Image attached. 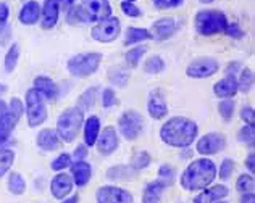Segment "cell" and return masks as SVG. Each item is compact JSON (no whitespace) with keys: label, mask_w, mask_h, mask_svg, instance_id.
Returning <instances> with one entry per match:
<instances>
[{"label":"cell","mask_w":255,"mask_h":203,"mask_svg":"<svg viewBox=\"0 0 255 203\" xmlns=\"http://www.w3.org/2000/svg\"><path fill=\"white\" fill-rule=\"evenodd\" d=\"M199 126L194 119L186 116H173L160 127V139L165 145L174 148H186L196 142Z\"/></svg>","instance_id":"1"},{"label":"cell","mask_w":255,"mask_h":203,"mask_svg":"<svg viewBox=\"0 0 255 203\" xmlns=\"http://www.w3.org/2000/svg\"><path fill=\"white\" fill-rule=\"evenodd\" d=\"M215 178H217V165L209 160V157H202L199 160H194L184 169L179 184L187 192H197L209 187Z\"/></svg>","instance_id":"2"},{"label":"cell","mask_w":255,"mask_h":203,"mask_svg":"<svg viewBox=\"0 0 255 203\" xmlns=\"http://www.w3.org/2000/svg\"><path fill=\"white\" fill-rule=\"evenodd\" d=\"M109 16H112L110 0H81L79 5L66 10V23L73 26L99 23Z\"/></svg>","instance_id":"3"},{"label":"cell","mask_w":255,"mask_h":203,"mask_svg":"<svg viewBox=\"0 0 255 203\" xmlns=\"http://www.w3.org/2000/svg\"><path fill=\"white\" fill-rule=\"evenodd\" d=\"M84 124V111L79 110L78 106H70L60 114L57 119V134L62 139V142L71 144L73 140H76L79 129Z\"/></svg>","instance_id":"4"},{"label":"cell","mask_w":255,"mask_h":203,"mask_svg":"<svg viewBox=\"0 0 255 203\" xmlns=\"http://www.w3.org/2000/svg\"><path fill=\"white\" fill-rule=\"evenodd\" d=\"M194 26L200 36H215V34L225 32L228 18L220 10H200L194 16Z\"/></svg>","instance_id":"5"},{"label":"cell","mask_w":255,"mask_h":203,"mask_svg":"<svg viewBox=\"0 0 255 203\" xmlns=\"http://www.w3.org/2000/svg\"><path fill=\"white\" fill-rule=\"evenodd\" d=\"M102 53L99 52H84V53H78V55H73L66 68L71 76L76 78H89L94 73L99 70L100 63H102Z\"/></svg>","instance_id":"6"},{"label":"cell","mask_w":255,"mask_h":203,"mask_svg":"<svg viewBox=\"0 0 255 203\" xmlns=\"http://www.w3.org/2000/svg\"><path fill=\"white\" fill-rule=\"evenodd\" d=\"M24 110L28 116V126L29 127H39L45 123L47 119V105L44 97L39 94L34 87L29 89L24 96Z\"/></svg>","instance_id":"7"},{"label":"cell","mask_w":255,"mask_h":203,"mask_svg":"<svg viewBox=\"0 0 255 203\" xmlns=\"http://www.w3.org/2000/svg\"><path fill=\"white\" fill-rule=\"evenodd\" d=\"M23 111H24V106L21 103V100L13 97L8 103V110L0 116V145L5 144V142L11 137L19 118L23 116Z\"/></svg>","instance_id":"8"},{"label":"cell","mask_w":255,"mask_h":203,"mask_svg":"<svg viewBox=\"0 0 255 203\" xmlns=\"http://www.w3.org/2000/svg\"><path fill=\"white\" fill-rule=\"evenodd\" d=\"M118 131L126 140H136L144 131V118L136 110H126L118 118Z\"/></svg>","instance_id":"9"},{"label":"cell","mask_w":255,"mask_h":203,"mask_svg":"<svg viewBox=\"0 0 255 203\" xmlns=\"http://www.w3.org/2000/svg\"><path fill=\"white\" fill-rule=\"evenodd\" d=\"M120 32H122V23L117 16L112 15L96 23V26L91 29V37L100 44H110L118 39Z\"/></svg>","instance_id":"10"},{"label":"cell","mask_w":255,"mask_h":203,"mask_svg":"<svg viewBox=\"0 0 255 203\" xmlns=\"http://www.w3.org/2000/svg\"><path fill=\"white\" fill-rule=\"evenodd\" d=\"M218 70H220L218 60H215L212 57H200L189 63V66L186 68V74L191 79H207L213 76L215 73H218Z\"/></svg>","instance_id":"11"},{"label":"cell","mask_w":255,"mask_h":203,"mask_svg":"<svg viewBox=\"0 0 255 203\" xmlns=\"http://www.w3.org/2000/svg\"><path fill=\"white\" fill-rule=\"evenodd\" d=\"M225 148H226V135L221 132L205 134L196 144V150L202 157H212V155H217L221 150H225Z\"/></svg>","instance_id":"12"},{"label":"cell","mask_w":255,"mask_h":203,"mask_svg":"<svg viewBox=\"0 0 255 203\" xmlns=\"http://www.w3.org/2000/svg\"><path fill=\"white\" fill-rule=\"evenodd\" d=\"M97 203H134L131 192L118 186H102L96 192Z\"/></svg>","instance_id":"13"},{"label":"cell","mask_w":255,"mask_h":203,"mask_svg":"<svg viewBox=\"0 0 255 203\" xmlns=\"http://www.w3.org/2000/svg\"><path fill=\"white\" fill-rule=\"evenodd\" d=\"M97 150L99 153H102L104 157H109L113 152L117 150L118 145H120V140H118V132L113 126H107L104 127V131H100L99 137H97Z\"/></svg>","instance_id":"14"},{"label":"cell","mask_w":255,"mask_h":203,"mask_svg":"<svg viewBox=\"0 0 255 203\" xmlns=\"http://www.w3.org/2000/svg\"><path fill=\"white\" fill-rule=\"evenodd\" d=\"M178 29V24H176V19L170 18V16H165V18H160L157 19L155 23L150 26V37L153 40H158V42H163V40H168L174 32Z\"/></svg>","instance_id":"15"},{"label":"cell","mask_w":255,"mask_h":203,"mask_svg":"<svg viewBox=\"0 0 255 203\" xmlns=\"http://www.w3.org/2000/svg\"><path fill=\"white\" fill-rule=\"evenodd\" d=\"M147 111L152 119H162L168 114V105H166L165 96L160 89H155L149 94L147 99Z\"/></svg>","instance_id":"16"},{"label":"cell","mask_w":255,"mask_h":203,"mask_svg":"<svg viewBox=\"0 0 255 203\" xmlns=\"http://www.w3.org/2000/svg\"><path fill=\"white\" fill-rule=\"evenodd\" d=\"M73 179L66 173L60 171L58 174L53 176V179L50 181V194L53 199L63 200L66 199L73 191Z\"/></svg>","instance_id":"17"},{"label":"cell","mask_w":255,"mask_h":203,"mask_svg":"<svg viewBox=\"0 0 255 203\" xmlns=\"http://www.w3.org/2000/svg\"><path fill=\"white\" fill-rule=\"evenodd\" d=\"M60 16V6L57 0H44L41 6V28L50 31L57 26Z\"/></svg>","instance_id":"18"},{"label":"cell","mask_w":255,"mask_h":203,"mask_svg":"<svg viewBox=\"0 0 255 203\" xmlns=\"http://www.w3.org/2000/svg\"><path fill=\"white\" fill-rule=\"evenodd\" d=\"M71 176H73V184L78 187H86L89 184V181L92 178V166L87 163L86 160H79L71 163Z\"/></svg>","instance_id":"19"},{"label":"cell","mask_w":255,"mask_h":203,"mask_svg":"<svg viewBox=\"0 0 255 203\" xmlns=\"http://www.w3.org/2000/svg\"><path fill=\"white\" fill-rule=\"evenodd\" d=\"M228 195H230V189L223 184L205 187L204 192H200L197 197L194 199V203H215V202L225 200Z\"/></svg>","instance_id":"20"},{"label":"cell","mask_w":255,"mask_h":203,"mask_svg":"<svg viewBox=\"0 0 255 203\" xmlns=\"http://www.w3.org/2000/svg\"><path fill=\"white\" fill-rule=\"evenodd\" d=\"M36 144L44 152H55V150H58L60 147H62V139L58 137L57 131L42 129V131H39V134H37Z\"/></svg>","instance_id":"21"},{"label":"cell","mask_w":255,"mask_h":203,"mask_svg":"<svg viewBox=\"0 0 255 203\" xmlns=\"http://www.w3.org/2000/svg\"><path fill=\"white\" fill-rule=\"evenodd\" d=\"M19 23H23L26 26H32L39 23L41 19V3L36 2V0H28L19 10V15H18Z\"/></svg>","instance_id":"22"},{"label":"cell","mask_w":255,"mask_h":203,"mask_svg":"<svg viewBox=\"0 0 255 203\" xmlns=\"http://www.w3.org/2000/svg\"><path fill=\"white\" fill-rule=\"evenodd\" d=\"M34 89L41 94V96L50 102H57L58 99V86L57 83H53V79H50L49 76H37L34 79Z\"/></svg>","instance_id":"23"},{"label":"cell","mask_w":255,"mask_h":203,"mask_svg":"<svg viewBox=\"0 0 255 203\" xmlns=\"http://www.w3.org/2000/svg\"><path fill=\"white\" fill-rule=\"evenodd\" d=\"M213 94L218 99H233L238 94V79L234 76H225L213 84Z\"/></svg>","instance_id":"24"},{"label":"cell","mask_w":255,"mask_h":203,"mask_svg":"<svg viewBox=\"0 0 255 203\" xmlns=\"http://www.w3.org/2000/svg\"><path fill=\"white\" fill-rule=\"evenodd\" d=\"M84 145L94 147L100 134V119L97 116H89L84 121Z\"/></svg>","instance_id":"25"},{"label":"cell","mask_w":255,"mask_h":203,"mask_svg":"<svg viewBox=\"0 0 255 203\" xmlns=\"http://www.w3.org/2000/svg\"><path fill=\"white\" fill-rule=\"evenodd\" d=\"M137 173L139 171L131 168V165H118L107 169V178L110 181H132Z\"/></svg>","instance_id":"26"},{"label":"cell","mask_w":255,"mask_h":203,"mask_svg":"<svg viewBox=\"0 0 255 203\" xmlns=\"http://www.w3.org/2000/svg\"><path fill=\"white\" fill-rule=\"evenodd\" d=\"M165 186L160 181H152L145 186L142 194V203H160L165 191Z\"/></svg>","instance_id":"27"},{"label":"cell","mask_w":255,"mask_h":203,"mask_svg":"<svg viewBox=\"0 0 255 203\" xmlns=\"http://www.w3.org/2000/svg\"><path fill=\"white\" fill-rule=\"evenodd\" d=\"M150 32L149 29H144V28H128L125 31V39H123V44L126 47L134 45V44H139V42H144V40H150Z\"/></svg>","instance_id":"28"},{"label":"cell","mask_w":255,"mask_h":203,"mask_svg":"<svg viewBox=\"0 0 255 203\" xmlns=\"http://www.w3.org/2000/svg\"><path fill=\"white\" fill-rule=\"evenodd\" d=\"M97 94H99V87L94 86V87H89V89H86L81 96L78 97V108L81 111H87L91 110V108L96 105V100H97Z\"/></svg>","instance_id":"29"},{"label":"cell","mask_w":255,"mask_h":203,"mask_svg":"<svg viewBox=\"0 0 255 203\" xmlns=\"http://www.w3.org/2000/svg\"><path fill=\"white\" fill-rule=\"evenodd\" d=\"M147 52V47L145 45H136V47H131L129 50H128L125 53V62L128 65V68H131V70H134V68H137L140 58H142L145 55Z\"/></svg>","instance_id":"30"},{"label":"cell","mask_w":255,"mask_h":203,"mask_svg":"<svg viewBox=\"0 0 255 203\" xmlns=\"http://www.w3.org/2000/svg\"><path fill=\"white\" fill-rule=\"evenodd\" d=\"M8 192L13 195H23L26 192V181L21 176V173H11L8 176V182H6Z\"/></svg>","instance_id":"31"},{"label":"cell","mask_w":255,"mask_h":203,"mask_svg":"<svg viewBox=\"0 0 255 203\" xmlns=\"http://www.w3.org/2000/svg\"><path fill=\"white\" fill-rule=\"evenodd\" d=\"M18 60H19V44H11L10 49L6 50L5 53V60H3V66H5V71L6 73H13L15 68L18 65Z\"/></svg>","instance_id":"32"},{"label":"cell","mask_w":255,"mask_h":203,"mask_svg":"<svg viewBox=\"0 0 255 203\" xmlns=\"http://www.w3.org/2000/svg\"><path fill=\"white\" fill-rule=\"evenodd\" d=\"M254 87V71L251 68H243L241 70V76L238 79V92L249 94Z\"/></svg>","instance_id":"33"},{"label":"cell","mask_w":255,"mask_h":203,"mask_svg":"<svg viewBox=\"0 0 255 203\" xmlns=\"http://www.w3.org/2000/svg\"><path fill=\"white\" fill-rule=\"evenodd\" d=\"M109 81L113 86L125 87L128 84V81H129V73L122 66H115L109 71Z\"/></svg>","instance_id":"34"},{"label":"cell","mask_w":255,"mask_h":203,"mask_svg":"<svg viewBox=\"0 0 255 203\" xmlns=\"http://www.w3.org/2000/svg\"><path fill=\"white\" fill-rule=\"evenodd\" d=\"M13 163H15V152L11 148H0V178L10 171Z\"/></svg>","instance_id":"35"},{"label":"cell","mask_w":255,"mask_h":203,"mask_svg":"<svg viewBox=\"0 0 255 203\" xmlns=\"http://www.w3.org/2000/svg\"><path fill=\"white\" fill-rule=\"evenodd\" d=\"M165 70V60L160 55H150L144 62V73L147 74H160Z\"/></svg>","instance_id":"36"},{"label":"cell","mask_w":255,"mask_h":203,"mask_svg":"<svg viewBox=\"0 0 255 203\" xmlns=\"http://www.w3.org/2000/svg\"><path fill=\"white\" fill-rule=\"evenodd\" d=\"M152 163V157L149 152L145 150H140V152H136L132 155L131 158V168H134L136 171H140V169H145Z\"/></svg>","instance_id":"37"},{"label":"cell","mask_w":255,"mask_h":203,"mask_svg":"<svg viewBox=\"0 0 255 203\" xmlns=\"http://www.w3.org/2000/svg\"><path fill=\"white\" fill-rule=\"evenodd\" d=\"M236 189L241 194H252L255 191V181L252 174H241L236 181Z\"/></svg>","instance_id":"38"},{"label":"cell","mask_w":255,"mask_h":203,"mask_svg":"<svg viewBox=\"0 0 255 203\" xmlns=\"http://www.w3.org/2000/svg\"><path fill=\"white\" fill-rule=\"evenodd\" d=\"M234 108H236V103H234L233 99H221V102L218 103L220 116L223 118L226 123H228V121H231L233 113H234Z\"/></svg>","instance_id":"39"},{"label":"cell","mask_w":255,"mask_h":203,"mask_svg":"<svg viewBox=\"0 0 255 203\" xmlns=\"http://www.w3.org/2000/svg\"><path fill=\"white\" fill-rule=\"evenodd\" d=\"M165 187H171L174 184V169L168 165H162L158 169V179Z\"/></svg>","instance_id":"40"},{"label":"cell","mask_w":255,"mask_h":203,"mask_svg":"<svg viewBox=\"0 0 255 203\" xmlns=\"http://www.w3.org/2000/svg\"><path fill=\"white\" fill-rule=\"evenodd\" d=\"M238 139L243 142L244 145H251L254 147L255 144V127L254 126H244L239 129V134H238Z\"/></svg>","instance_id":"41"},{"label":"cell","mask_w":255,"mask_h":203,"mask_svg":"<svg viewBox=\"0 0 255 203\" xmlns=\"http://www.w3.org/2000/svg\"><path fill=\"white\" fill-rule=\"evenodd\" d=\"M71 163H73L71 155H70V153H62L60 157H57L55 160L52 161L50 168L53 169V171H58V173H60V171H63V169L70 168Z\"/></svg>","instance_id":"42"},{"label":"cell","mask_w":255,"mask_h":203,"mask_svg":"<svg viewBox=\"0 0 255 203\" xmlns=\"http://www.w3.org/2000/svg\"><path fill=\"white\" fill-rule=\"evenodd\" d=\"M234 168H236V163L231 160V158H225L223 161H221V166H220V171L218 176H220V179L221 181H226V179H230L231 178V174L234 173Z\"/></svg>","instance_id":"43"},{"label":"cell","mask_w":255,"mask_h":203,"mask_svg":"<svg viewBox=\"0 0 255 203\" xmlns=\"http://www.w3.org/2000/svg\"><path fill=\"white\" fill-rule=\"evenodd\" d=\"M120 8H122V11L125 13L126 16H129V18H139V16H142V10L139 8V6L136 3H132V2H122V5H120Z\"/></svg>","instance_id":"44"},{"label":"cell","mask_w":255,"mask_h":203,"mask_svg":"<svg viewBox=\"0 0 255 203\" xmlns=\"http://www.w3.org/2000/svg\"><path fill=\"white\" fill-rule=\"evenodd\" d=\"M117 103H118V99H117L115 91L110 89V87L104 89V92H102V105H104V108H112V106H115Z\"/></svg>","instance_id":"45"},{"label":"cell","mask_w":255,"mask_h":203,"mask_svg":"<svg viewBox=\"0 0 255 203\" xmlns=\"http://www.w3.org/2000/svg\"><path fill=\"white\" fill-rule=\"evenodd\" d=\"M152 3L158 10H168V8H176V6L183 5L184 0H152Z\"/></svg>","instance_id":"46"},{"label":"cell","mask_w":255,"mask_h":203,"mask_svg":"<svg viewBox=\"0 0 255 203\" xmlns=\"http://www.w3.org/2000/svg\"><path fill=\"white\" fill-rule=\"evenodd\" d=\"M225 34H226V36L233 37V39H243L246 36L244 29L241 28L238 23H228L226 29H225Z\"/></svg>","instance_id":"47"},{"label":"cell","mask_w":255,"mask_h":203,"mask_svg":"<svg viewBox=\"0 0 255 203\" xmlns=\"http://www.w3.org/2000/svg\"><path fill=\"white\" fill-rule=\"evenodd\" d=\"M241 119L247 126H255V111L252 106H243L241 108Z\"/></svg>","instance_id":"48"},{"label":"cell","mask_w":255,"mask_h":203,"mask_svg":"<svg viewBox=\"0 0 255 203\" xmlns=\"http://www.w3.org/2000/svg\"><path fill=\"white\" fill-rule=\"evenodd\" d=\"M11 37V28L8 23H0V45H6Z\"/></svg>","instance_id":"49"},{"label":"cell","mask_w":255,"mask_h":203,"mask_svg":"<svg viewBox=\"0 0 255 203\" xmlns=\"http://www.w3.org/2000/svg\"><path fill=\"white\" fill-rule=\"evenodd\" d=\"M73 157H75L76 161H79V160H86V157H87V147H86L84 144H79V145L75 148V153H73Z\"/></svg>","instance_id":"50"},{"label":"cell","mask_w":255,"mask_h":203,"mask_svg":"<svg viewBox=\"0 0 255 203\" xmlns=\"http://www.w3.org/2000/svg\"><path fill=\"white\" fill-rule=\"evenodd\" d=\"M10 16V8L5 2H0V23H6Z\"/></svg>","instance_id":"51"},{"label":"cell","mask_w":255,"mask_h":203,"mask_svg":"<svg viewBox=\"0 0 255 203\" xmlns=\"http://www.w3.org/2000/svg\"><path fill=\"white\" fill-rule=\"evenodd\" d=\"M241 70V63L239 62H231L226 66V76H234L238 71Z\"/></svg>","instance_id":"52"},{"label":"cell","mask_w":255,"mask_h":203,"mask_svg":"<svg viewBox=\"0 0 255 203\" xmlns=\"http://www.w3.org/2000/svg\"><path fill=\"white\" fill-rule=\"evenodd\" d=\"M246 168L249 169L251 174H254L255 171V153L251 152L249 155H247V158H246Z\"/></svg>","instance_id":"53"},{"label":"cell","mask_w":255,"mask_h":203,"mask_svg":"<svg viewBox=\"0 0 255 203\" xmlns=\"http://www.w3.org/2000/svg\"><path fill=\"white\" fill-rule=\"evenodd\" d=\"M58 2V6H60V10H68V8H71L73 5H75V2L76 0H57Z\"/></svg>","instance_id":"54"},{"label":"cell","mask_w":255,"mask_h":203,"mask_svg":"<svg viewBox=\"0 0 255 203\" xmlns=\"http://www.w3.org/2000/svg\"><path fill=\"white\" fill-rule=\"evenodd\" d=\"M241 203H255V194H243L241 197Z\"/></svg>","instance_id":"55"},{"label":"cell","mask_w":255,"mask_h":203,"mask_svg":"<svg viewBox=\"0 0 255 203\" xmlns=\"http://www.w3.org/2000/svg\"><path fill=\"white\" fill-rule=\"evenodd\" d=\"M6 110H8V103H6L3 99H0V116H2Z\"/></svg>","instance_id":"56"},{"label":"cell","mask_w":255,"mask_h":203,"mask_svg":"<svg viewBox=\"0 0 255 203\" xmlns=\"http://www.w3.org/2000/svg\"><path fill=\"white\" fill-rule=\"evenodd\" d=\"M62 203H79V195H71L70 199L62 200Z\"/></svg>","instance_id":"57"},{"label":"cell","mask_w":255,"mask_h":203,"mask_svg":"<svg viewBox=\"0 0 255 203\" xmlns=\"http://www.w3.org/2000/svg\"><path fill=\"white\" fill-rule=\"evenodd\" d=\"M5 92H6V86L5 84H0V96H3Z\"/></svg>","instance_id":"58"},{"label":"cell","mask_w":255,"mask_h":203,"mask_svg":"<svg viewBox=\"0 0 255 203\" xmlns=\"http://www.w3.org/2000/svg\"><path fill=\"white\" fill-rule=\"evenodd\" d=\"M200 3H205V5H209V3H213L215 0H199Z\"/></svg>","instance_id":"59"},{"label":"cell","mask_w":255,"mask_h":203,"mask_svg":"<svg viewBox=\"0 0 255 203\" xmlns=\"http://www.w3.org/2000/svg\"><path fill=\"white\" fill-rule=\"evenodd\" d=\"M215 203H228V202H225V200H220V202H215Z\"/></svg>","instance_id":"60"},{"label":"cell","mask_w":255,"mask_h":203,"mask_svg":"<svg viewBox=\"0 0 255 203\" xmlns=\"http://www.w3.org/2000/svg\"><path fill=\"white\" fill-rule=\"evenodd\" d=\"M125 2H132V3H134V2H136V0H125Z\"/></svg>","instance_id":"61"}]
</instances>
